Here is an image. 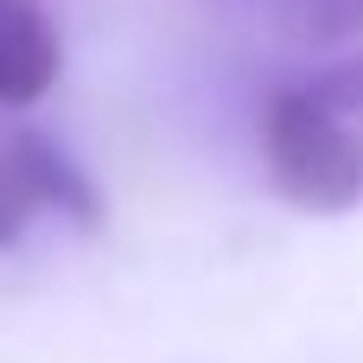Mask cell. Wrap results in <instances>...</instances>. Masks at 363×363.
Segmentation results:
<instances>
[{
  "mask_svg": "<svg viewBox=\"0 0 363 363\" xmlns=\"http://www.w3.org/2000/svg\"><path fill=\"white\" fill-rule=\"evenodd\" d=\"M262 166L274 198L306 217H345L363 204V140L306 83L262 102Z\"/></svg>",
  "mask_w": 363,
  "mask_h": 363,
  "instance_id": "obj_1",
  "label": "cell"
},
{
  "mask_svg": "<svg viewBox=\"0 0 363 363\" xmlns=\"http://www.w3.org/2000/svg\"><path fill=\"white\" fill-rule=\"evenodd\" d=\"M64 70L57 26L45 0H0V108H32Z\"/></svg>",
  "mask_w": 363,
  "mask_h": 363,
  "instance_id": "obj_2",
  "label": "cell"
},
{
  "mask_svg": "<svg viewBox=\"0 0 363 363\" xmlns=\"http://www.w3.org/2000/svg\"><path fill=\"white\" fill-rule=\"evenodd\" d=\"M13 153H19V166H26V185H32L38 211H57V217H70L77 230H102V191L89 185V172H83L51 134L19 128V134H13Z\"/></svg>",
  "mask_w": 363,
  "mask_h": 363,
  "instance_id": "obj_3",
  "label": "cell"
},
{
  "mask_svg": "<svg viewBox=\"0 0 363 363\" xmlns=\"http://www.w3.org/2000/svg\"><path fill=\"white\" fill-rule=\"evenodd\" d=\"M32 217H38V198L26 185V166L13 153V134H0V249H13Z\"/></svg>",
  "mask_w": 363,
  "mask_h": 363,
  "instance_id": "obj_4",
  "label": "cell"
},
{
  "mask_svg": "<svg viewBox=\"0 0 363 363\" xmlns=\"http://www.w3.org/2000/svg\"><path fill=\"white\" fill-rule=\"evenodd\" d=\"M306 89H313L325 108H338V115H363V45H357V51H345L338 64L313 70Z\"/></svg>",
  "mask_w": 363,
  "mask_h": 363,
  "instance_id": "obj_5",
  "label": "cell"
},
{
  "mask_svg": "<svg viewBox=\"0 0 363 363\" xmlns=\"http://www.w3.org/2000/svg\"><path fill=\"white\" fill-rule=\"evenodd\" d=\"M300 32L313 45H338V38H363V0H306Z\"/></svg>",
  "mask_w": 363,
  "mask_h": 363,
  "instance_id": "obj_6",
  "label": "cell"
},
{
  "mask_svg": "<svg viewBox=\"0 0 363 363\" xmlns=\"http://www.w3.org/2000/svg\"><path fill=\"white\" fill-rule=\"evenodd\" d=\"M357 140H363V134H357Z\"/></svg>",
  "mask_w": 363,
  "mask_h": 363,
  "instance_id": "obj_7",
  "label": "cell"
}]
</instances>
